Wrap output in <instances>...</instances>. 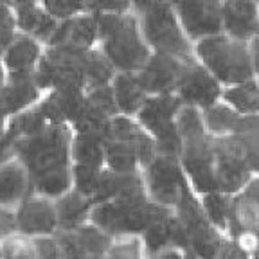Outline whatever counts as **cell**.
<instances>
[{"mask_svg":"<svg viewBox=\"0 0 259 259\" xmlns=\"http://www.w3.org/2000/svg\"><path fill=\"white\" fill-rule=\"evenodd\" d=\"M103 259H146V250L137 236L117 238L113 239Z\"/></svg>","mask_w":259,"mask_h":259,"instance_id":"32","label":"cell"},{"mask_svg":"<svg viewBox=\"0 0 259 259\" xmlns=\"http://www.w3.org/2000/svg\"><path fill=\"white\" fill-rule=\"evenodd\" d=\"M146 191L153 202L173 209L180 200L184 187L187 186L186 173L182 169L180 158L157 155L148 166L142 169Z\"/></svg>","mask_w":259,"mask_h":259,"instance_id":"7","label":"cell"},{"mask_svg":"<svg viewBox=\"0 0 259 259\" xmlns=\"http://www.w3.org/2000/svg\"><path fill=\"white\" fill-rule=\"evenodd\" d=\"M182 105L184 103L177 94L150 96L141 112L135 115L142 128L155 139L158 155L180 157L184 141L177 132L175 119Z\"/></svg>","mask_w":259,"mask_h":259,"instance_id":"5","label":"cell"},{"mask_svg":"<svg viewBox=\"0 0 259 259\" xmlns=\"http://www.w3.org/2000/svg\"><path fill=\"white\" fill-rule=\"evenodd\" d=\"M257 34H259V32H257Z\"/></svg>","mask_w":259,"mask_h":259,"instance_id":"45","label":"cell"},{"mask_svg":"<svg viewBox=\"0 0 259 259\" xmlns=\"http://www.w3.org/2000/svg\"><path fill=\"white\" fill-rule=\"evenodd\" d=\"M103 169H105V167H92V166L72 164V189L92 200Z\"/></svg>","mask_w":259,"mask_h":259,"instance_id":"31","label":"cell"},{"mask_svg":"<svg viewBox=\"0 0 259 259\" xmlns=\"http://www.w3.org/2000/svg\"><path fill=\"white\" fill-rule=\"evenodd\" d=\"M146 259H184V250L180 248H164L151 255H146Z\"/></svg>","mask_w":259,"mask_h":259,"instance_id":"39","label":"cell"},{"mask_svg":"<svg viewBox=\"0 0 259 259\" xmlns=\"http://www.w3.org/2000/svg\"><path fill=\"white\" fill-rule=\"evenodd\" d=\"M99 31H97V16L92 13H83L69 20L58 24L56 32L47 45H65L74 49H92L97 47ZM45 45V47H47Z\"/></svg>","mask_w":259,"mask_h":259,"instance_id":"17","label":"cell"},{"mask_svg":"<svg viewBox=\"0 0 259 259\" xmlns=\"http://www.w3.org/2000/svg\"><path fill=\"white\" fill-rule=\"evenodd\" d=\"M171 4L193 44L222 32V0H171Z\"/></svg>","mask_w":259,"mask_h":259,"instance_id":"12","label":"cell"},{"mask_svg":"<svg viewBox=\"0 0 259 259\" xmlns=\"http://www.w3.org/2000/svg\"><path fill=\"white\" fill-rule=\"evenodd\" d=\"M257 6H259V0H257Z\"/></svg>","mask_w":259,"mask_h":259,"instance_id":"44","label":"cell"},{"mask_svg":"<svg viewBox=\"0 0 259 259\" xmlns=\"http://www.w3.org/2000/svg\"><path fill=\"white\" fill-rule=\"evenodd\" d=\"M222 32L248 41L259 32L257 0H222Z\"/></svg>","mask_w":259,"mask_h":259,"instance_id":"16","label":"cell"},{"mask_svg":"<svg viewBox=\"0 0 259 259\" xmlns=\"http://www.w3.org/2000/svg\"><path fill=\"white\" fill-rule=\"evenodd\" d=\"M105 167L119 175L142 171L141 160L134 146L112 137L105 141Z\"/></svg>","mask_w":259,"mask_h":259,"instance_id":"23","label":"cell"},{"mask_svg":"<svg viewBox=\"0 0 259 259\" xmlns=\"http://www.w3.org/2000/svg\"><path fill=\"white\" fill-rule=\"evenodd\" d=\"M200 203H202V209H203V212H205L207 220H209L220 232L225 234L227 220H229L231 207H232L231 194H225V193H222V191H210V193L200 194Z\"/></svg>","mask_w":259,"mask_h":259,"instance_id":"28","label":"cell"},{"mask_svg":"<svg viewBox=\"0 0 259 259\" xmlns=\"http://www.w3.org/2000/svg\"><path fill=\"white\" fill-rule=\"evenodd\" d=\"M0 259H2V252H0Z\"/></svg>","mask_w":259,"mask_h":259,"instance_id":"43","label":"cell"},{"mask_svg":"<svg viewBox=\"0 0 259 259\" xmlns=\"http://www.w3.org/2000/svg\"><path fill=\"white\" fill-rule=\"evenodd\" d=\"M247 47H248V56H250L254 76L259 77V34L252 36L250 40L247 41Z\"/></svg>","mask_w":259,"mask_h":259,"instance_id":"38","label":"cell"},{"mask_svg":"<svg viewBox=\"0 0 259 259\" xmlns=\"http://www.w3.org/2000/svg\"><path fill=\"white\" fill-rule=\"evenodd\" d=\"M0 252H2V259H34L36 245H34V239L27 236L9 232L0 238Z\"/></svg>","mask_w":259,"mask_h":259,"instance_id":"30","label":"cell"},{"mask_svg":"<svg viewBox=\"0 0 259 259\" xmlns=\"http://www.w3.org/2000/svg\"><path fill=\"white\" fill-rule=\"evenodd\" d=\"M238 194H241V198L245 200V202L250 203V205L259 212V175L252 177Z\"/></svg>","mask_w":259,"mask_h":259,"instance_id":"37","label":"cell"},{"mask_svg":"<svg viewBox=\"0 0 259 259\" xmlns=\"http://www.w3.org/2000/svg\"><path fill=\"white\" fill-rule=\"evenodd\" d=\"M142 34L151 51L173 54L180 60H193L194 44L187 38L171 0H153L139 13Z\"/></svg>","mask_w":259,"mask_h":259,"instance_id":"4","label":"cell"},{"mask_svg":"<svg viewBox=\"0 0 259 259\" xmlns=\"http://www.w3.org/2000/svg\"><path fill=\"white\" fill-rule=\"evenodd\" d=\"M148 191H146L144 177L142 171L137 173H128V175H119L117 178V189H115V196L112 202L119 207H135L141 203L148 202Z\"/></svg>","mask_w":259,"mask_h":259,"instance_id":"26","label":"cell"},{"mask_svg":"<svg viewBox=\"0 0 259 259\" xmlns=\"http://www.w3.org/2000/svg\"><path fill=\"white\" fill-rule=\"evenodd\" d=\"M194 58L222 83L223 89L255 77L247 41L234 40L225 32L194 41Z\"/></svg>","mask_w":259,"mask_h":259,"instance_id":"3","label":"cell"},{"mask_svg":"<svg viewBox=\"0 0 259 259\" xmlns=\"http://www.w3.org/2000/svg\"><path fill=\"white\" fill-rule=\"evenodd\" d=\"M222 101L234 108L239 115H257L259 113V77L225 87L222 94Z\"/></svg>","mask_w":259,"mask_h":259,"instance_id":"22","label":"cell"},{"mask_svg":"<svg viewBox=\"0 0 259 259\" xmlns=\"http://www.w3.org/2000/svg\"><path fill=\"white\" fill-rule=\"evenodd\" d=\"M214 175L218 191L225 194H238L252 178L247 162L232 135L214 139Z\"/></svg>","mask_w":259,"mask_h":259,"instance_id":"11","label":"cell"},{"mask_svg":"<svg viewBox=\"0 0 259 259\" xmlns=\"http://www.w3.org/2000/svg\"><path fill=\"white\" fill-rule=\"evenodd\" d=\"M250 259H259V250H255L254 254L250 255Z\"/></svg>","mask_w":259,"mask_h":259,"instance_id":"42","label":"cell"},{"mask_svg":"<svg viewBox=\"0 0 259 259\" xmlns=\"http://www.w3.org/2000/svg\"><path fill=\"white\" fill-rule=\"evenodd\" d=\"M72 164L92 167H105V141L96 135L79 134L72 130V144H70Z\"/></svg>","mask_w":259,"mask_h":259,"instance_id":"24","label":"cell"},{"mask_svg":"<svg viewBox=\"0 0 259 259\" xmlns=\"http://www.w3.org/2000/svg\"><path fill=\"white\" fill-rule=\"evenodd\" d=\"M110 85H112L119 115L135 117L150 97V94L146 92L141 81L137 79V74L117 72Z\"/></svg>","mask_w":259,"mask_h":259,"instance_id":"20","label":"cell"},{"mask_svg":"<svg viewBox=\"0 0 259 259\" xmlns=\"http://www.w3.org/2000/svg\"><path fill=\"white\" fill-rule=\"evenodd\" d=\"M175 94L180 97L184 105L205 110L210 105L222 101L223 85L196 58H193L184 65Z\"/></svg>","mask_w":259,"mask_h":259,"instance_id":"10","label":"cell"},{"mask_svg":"<svg viewBox=\"0 0 259 259\" xmlns=\"http://www.w3.org/2000/svg\"><path fill=\"white\" fill-rule=\"evenodd\" d=\"M202 117L207 134L212 139H222L234 134L236 124H238L241 115L225 101H218L214 105H210L209 108L202 110Z\"/></svg>","mask_w":259,"mask_h":259,"instance_id":"25","label":"cell"},{"mask_svg":"<svg viewBox=\"0 0 259 259\" xmlns=\"http://www.w3.org/2000/svg\"><path fill=\"white\" fill-rule=\"evenodd\" d=\"M175 124H177V132L184 142L191 141V139H198L202 135H209L205 124H203L202 110L196 108V106L182 105V108L177 113Z\"/></svg>","mask_w":259,"mask_h":259,"instance_id":"29","label":"cell"},{"mask_svg":"<svg viewBox=\"0 0 259 259\" xmlns=\"http://www.w3.org/2000/svg\"><path fill=\"white\" fill-rule=\"evenodd\" d=\"M45 45L27 36L24 32H16L9 45L0 54V60L6 70V81L34 79V70L44 54Z\"/></svg>","mask_w":259,"mask_h":259,"instance_id":"14","label":"cell"},{"mask_svg":"<svg viewBox=\"0 0 259 259\" xmlns=\"http://www.w3.org/2000/svg\"><path fill=\"white\" fill-rule=\"evenodd\" d=\"M175 214L178 216L180 223L186 229L187 243L193 252L200 255L202 259H214L216 252L222 247L225 234L220 232L212 223L207 220L205 212L200 203V196L193 191V187H184L180 200L173 207Z\"/></svg>","mask_w":259,"mask_h":259,"instance_id":"6","label":"cell"},{"mask_svg":"<svg viewBox=\"0 0 259 259\" xmlns=\"http://www.w3.org/2000/svg\"><path fill=\"white\" fill-rule=\"evenodd\" d=\"M54 203H56L60 231H70V229H76V227L90 222L94 202L77 191L69 189L65 194L58 196Z\"/></svg>","mask_w":259,"mask_h":259,"instance_id":"21","label":"cell"},{"mask_svg":"<svg viewBox=\"0 0 259 259\" xmlns=\"http://www.w3.org/2000/svg\"><path fill=\"white\" fill-rule=\"evenodd\" d=\"M13 231L31 239L51 238L60 231L56 203L53 198L31 193L13 209Z\"/></svg>","mask_w":259,"mask_h":259,"instance_id":"8","label":"cell"},{"mask_svg":"<svg viewBox=\"0 0 259 259\" xmlns=\"http://www.w3.org/2000/svg\"><path fill=\"white\" fill-rule=\"evenodd\" d=\"M117 70L113 69V65L108 61V58L101 53L99 47L89 49L85 63V81L87 90L97 89V87H106L112 83Z\"/></svg>","mask_w":259,"mask_h":259,"instance_id":"27","label":"cell"},{"mask_svg":"<svg viewBox=\"0 0 259 259\" xmlns=\"http://www.w3.org/2000/svg\"><path fill=\"white\" fill-rule=\"evenodd\" d=\"M110 137L119 139V141H124L134 146L139 155V160H141L142 169L158 155L155 139L142 128L141 122L135 117H128V115L113 117L112 126H110Z\"/></svg>","mask_w":259,"mask_h":259,"instance_id":"19","label":"cell"},{"mask_svg":"<svg viewBox=\"0 0 259 259\" xmlns=\"http://www.w3.org/2000/svg\"><path fill=\"white\" fill-rule=\"evenodd\" d=\"M87 13H126L132 11V0H85Z\"/></svg>","mask_w":259,"mask_h":259,"instance_id":"34","label":"cell"},{"mask_svg":"<svg viewBox=\"0 0 259 259\" xmlns=\"http://www.w3.org/2000/svg\"><path fill=\"white\" fill-rule=\"evenodd\" d=\"M151 2H153V0H132V11L139 15V13L144 11V9L148 8Z\"/></svg>","mask_w":259,"mask_h":259,"instance_id":"40","label":"cell"},{"mask_svg":"<svg viewBox=\"0 0 259 259\" xmlns=\"http://www.w3.org/2000/svg\"><path fill=\"white\" fill-rule=\"evenodd\" d=\"M97 16V47L117 72L137 74L151 56L137 13H101Z\"/></svg>","mask_w":259,"mask_h":259,"instance_id":"2","label":"cell"},{"mask_svg":"<svg viewBox=\"0 0 259 259\" xmlns=\"http://www.w3.org/2000/svg\"><path fill=\"white\" fill-rule=\"evenodd\" d=\"M56 241L63 259H103L113 238L87 222L70 231H58Z\"/></svg>","mask_w":259,"mask_h":259,"instance_id":"13","label":"cell"},{"mask_svg":"<svg viewBox=\"0 0 259 259\" xmlns=\"http://www.w3.org/2000/svg\"><path fill=\"white\" fill-rule=\"evenodd\" d=\"M184 259H202V257H200L196 252L191 250V248H186V250H184Z\"/></svg>","mask_w":259,"mask_h":259,"instance_id":"41","label":"cell"},{"mask_svg":"<svg viewBox=\"0 0 259 259\" xmlns=\"http://www.w3.org/2000/svg\"><path fill=\"white\" fill-rule=\"evenodd\" d=\"M31 193V178L22 162L15 157L0 162V209L13 210Z\"/></svg>","mask_w":259,"mask_h":259,"instance_id":"18","label":"cell"},{"mask_svg":"<svg viewBox=\"0 0 259 259\" xmlns=\"http://www.w3.org/2000/svg\"><path fill=\"white\" fill-rule=\"evenodd\" d=\"M72 128L54 124L32 137L18 139L11 157L18 158L31 178L32 193L56 200L72 189Z\"/></svg>","mask_w":259,"mask_h":259,"instance_id":"1","label":"cell"},{"mask_svg":"<svg viewBox=\"0 0 259 259\" xmlns=\"http://www.w3.org/2000/svg\"><path fill=\"white\" fill-rule=\"evenodd\" d=\"M178 158L187 182L198 196L218 191L214 175V139L210 135L186 141Z\"/></svg>","mask_w":259,"mask_h":259,"instance_id":"9","label":"cell"},{"mask_svg":"<svg viewBox=\"0 0 259 259\" xmlns=\"http://www.w3.org/2000/svg\"><path fill=\"white\" fill-rule=\"evenodd\" d=\"M214 259H250V254L243 250L236 241H232L231 238H227L225 236L222 247H220V250L216 252Z\"/></svg>","mask_w":259,"mask_h":259,"instance_id":"36","label":"cell"},{"mask_svg":"<svg viewBox=\"0 0 259 259\" xmlns=\"http://www.w3.org/2000/svg\"><path fill=\"white\" fill-rule=\"evenodd\" d=\"M40 4L58 22L69 20L87 13L85 0H40Z\"/></svg>","mask_w":259,"mask_h":259,"instance_id":"33","label":"cell"},{"mask_svg":"<svg viewBox=\"0 0 259 259\" xmlns=\"http://www.w3.org/2000/svg\"><path fill=\"white\" fill-rule=\"evenodd\" d=\"M34 245H36V257L34 259H63L54 236L34 239Z\"/></svg>","mask_w":259,"mask_h":259,"instance_id":"35","label":"cell"},{"mask_svg":"<svg viewBox=\"0 0 259 259\" xmlns=\"http://www.w3.org/2000/svg\"><path fill=\"white\" fill-rule=\"evenodd\" d=\"M184 65L186 60H180L173 54L153 51L150 60L137 72V79L150 96L175 94Z\"/></svg>","mask_w":259,"mask_h":259,"instance_id":"15","label":"cell"}]
</instances>
